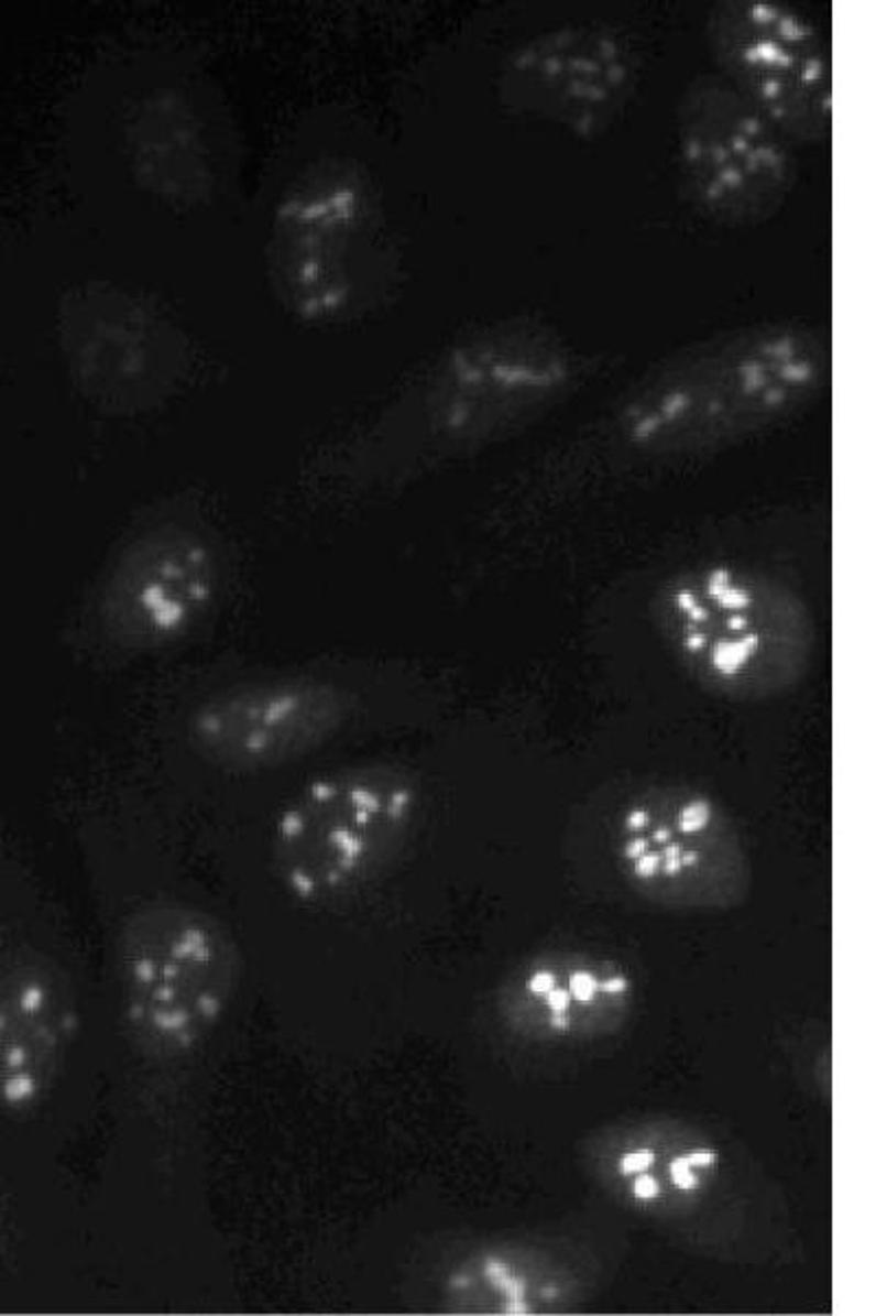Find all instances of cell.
<instances>
[{"mask_svg":"<svg viewBox=\"0 0 876 1316\" xmlns=\"http://www.w3.org/2000/svg\"><path fill=\"white\" fill-rule=\"evenodd\" d=\"M634 1196L640 1200H654L659 1196V1183L651 1174L638 1176V1181L634 1183Z\"/></svg>","mask_w":876,"mask_h":1316,"instance_id":"ac0fdd59","label":"cell"},{"mask_svg":"<svg viewBox=\"0 0 876 1316\" xmlns=\"http://www.w3.org/2000/svg\"><path fill=\"white\" fill-rule=\"evenodd\" d=\"M668 1172H670L675 1187H679L683 1192H694L699 1187V1178L692 1174V1165L686 1161V1156L672 1159Z\"/></svg>","mask_w":876,"mask_h":1316,"instance_id":"9a60e30c","label":"cell"},{"mask_svg":"<svg viewBox=\"0 0 876 1316\" xmlns=\"http://www.w3.org/2000/svg\"><path fill=\"white\" fill-rule=\"evenodd\" d=\"M649 619L679 672L725 703L782 698L815 659L809 601L789 579L749 559L699 557L670 568L651 588Z\"/></svg>","mask_w":876,"mask_h":1316,"instance_id":"277c9868","label":"cell"},{"mask_svg":"<svg viewBox=\"0 0 876 1316\" xmlns=\"http://www.w3.org/2000/svg\"><path fill=\"white\" fill-rule=\"evenodd\" d=\"M419 769L395 758H338L274 790L263 864L298 909L333 911L366 891L426 809Z\"/></svg>","mask_w":876,"mask_h":1316,"instance_id":"5b68a950","label":"cell"},{"mask_svg":"<svg viewBox=\"0 0 876 1316\" xmlns=\"http://www.w3.org/2000/svg\"><path fill=\"white\" fill-rule=\"evenodd\" d=\"M656 1163V1152L654 1150H638V1152H629L621 1159V1174L632 1176L638 1172L649 1170Z\"/></svg>","mask_w":876,"mask_h":1316,"instance_id":"e0dca14e","label":"cell"},{"mask_svg":"<svg viewBox=\"0 0 876 1316\" xmlns=\"http://www.w3.org/2000/svg\"><path fill=\"white\" fill-rule=\"evenodd\" d=\"M380 240L366 183L351 170L309 174L278 205L270 262L283 303L305 320H336L362 305Z\"/></svg>","mask_w":876,"mask_h":1316,"instance_id":"8fae6325","label":"cell"},{"mask_svg":"<svg viewBox=\"0 0 876 1316\" xmlns=\"http://www.w3.org/2000/svg\"><path fill=\"white\" fill-rule=\"evenodd\" d=\"M599 990V981L590 972H577L570 979V992L579 1003H592Z\"/></svg>","mask_w":876,"mask_h":1316,"instance_id":"2e32d148","label":"cell"},{"mask_svg":"<svg viewBox=\"0 0 876 1316\" xmlns=\"http://www.w3.org/2000/svg\"><path fill=\"white\" fill-rule=\"evenodd\" d=\"M621 858L638 882L701 873L725 847L730 816L714 792L681 777H647L618 809Z\"/></svg>","mask_w":876,"mask_h":1316,"instance_id":"4fadbf2b","label":"cell"},{"mask_svg":"<svg viewBox=\"0 0 876 1316\" xmlns=\"http://www.w3.org/2000/svg\"><path fill=\"white\" fill-rule=\"evenodd\" d=\"M601 988H603V992H607V994H612V997H618V994H625V992H627V988H629V979H625V977H612V979H607V981H605Z\"/></svg>","mask_w":876,"mask_h":1316,"instance_id":"7402d4cb","label":"cell"},{"mask_svg":"<svg viewBox=\"0 0 876 1316\" xmlns=\"http://www.w3.org/2000/svg\"><path fill=\"white\" fill-rule=\"evenodd\" d=\"M714 73L796 145L833 132V55L822 24L785 0H723L705 20Z\"/></svg>","mask_w":876,"mask_h":1316,"instance_id":"9c48e42d","label":"cell"},{"mask_svg":"<svg viewBox=\"0 0 876 1316\" xmlns=\"http://www.w3.org/2000/svg\"><path fill=\"white\" fill-rule=\"evenodd\" d=\"M796 143L714 70L675 108V163L688 205L723 229L774 220L798 183Z\"/></svg>","mask_w":876,"mask_h":1316,"instance_id":"ba28073f","label":"cell"},{"mask_svg":"<svg viewBox=\"0 0 876 1316\" xmlns=\"http://www.w3.org/2000/svg\"><path fill=\"white\" fill-rule=\"evenodd\" d=\"M555 986H557V977L552 972H537L528 981V990L535 997H546L550 990H555Z\"/></svg>","mask_w":876,"mask_h":1316,"instance_id":"d6986e66","label":"cell"},{"mask_svg":"<svg viewBox=\"0 0 876 1316\" xmlns=\"http://www.w3.org/2000/svg\"><path fill=\"white\" fill-rule=\"evenodd\" d=\"M234 579V542L213 505L169 494L110 546L70 619L68 648L103 670L178 652L213 628Z\"/></svg>","mask_w":876,"mask_h":1316,"instance_id":"3957f363","label":"cell"},{"mask_svg":"<svg viewBox=\"0 0 876 1316\" xmlns=\"http://www.w3.org/2000/svg\"><path fill=\"white\" fill-rule=\"evenodd\" d=\"M550 1023H552V1027H555V1030H561V1032H566V1030L570 1027V1021H568V1016H566V1014H552Z\"/></svg>","mask_w":876,"mask_h":1316,"instance_id":"603a6c76","label":"cell"},{"mask_svg":"<svg viewBox=\"0 0 876 1316\" xmlns=\"http://www.w3.org/2000/svg\"><path fill=\"white\" fill-rule=\"evenodd\" d=\"M692 1167H712L716 1163V1152L712 1150H694L686 1156Z\"/></svg>","mask_w":876,"mask_h":1316,"instance_id":"44dd1931","label":"cell"},{"mask_svg":"<svg viewBox=\"0 0 876 1316\" xmlns=\"http://www.w3.org/2000/svg\"><path fill=\"white\" fill-rule=\"evenodd\" d=\"M486 1277L504 1291V1295L508 1297L506 1304V1313L508 1315H528L530 1306L526 1304V1284L519 1277H513L508 1266L500 1260H486Z\"/></svg>","mask_w":876,"mask_h":1316,"instance_id":"5bb4252c","label":"cell"},{"mask_svg":"<svg viewBox=\"0 0 876 1316\" xmlns=\"http://www.w3.org/2000/svg\"><path fill=\"white\" fill-rule=\"evenodd\" d=\"M377 700V676L342 656L202 672L156 703L141 760L152 782L281 786L338 760L373 727Z\"/></svg>","mask_w":876,"mask_h":1316,"instance_id":"6da1fadb","label":"cell"},{"mask_svg":"<svg viewBox=\"0 0 876 1316\" xmlns=\"http://www.w3.org/2000/svg\"><path fill=\"white\" fill-rule=\"evenodd\" d=\"M579 376V351L552 325L508 318L478 327L438 356L397 442L437 455L506 437L570 395Z\"/></svg>","mask_w":876,"mask_h":1316,"instance_id":"52a82bcc","label":"cell"},{"mask_svg":"<svg viewBox=\"0 0 876 1316\" xmlns=\"http://www.w3.org/2000/svg\"><path fill=\"white\" fill-rule=\"evenodd\" d=\"M79 1034V1008L64 972L33 957L0 979V1103L31 1110L57 1086Z\"/></svg>","mask_w":876,"mask_h":1316,"instance_id":"7c38bea8","label":"cell"},{"mask_svg":"<svg viewBox=\"0 0 876 1316\" xmlns=\"http://www.w3.org/2000/svg\"><path fill=\"white\" fill-rule=\"evenodd\" d=\"M570 999H572V994L568 990H557V988L546 994V1001L555 1014H566L570 1008Z\"/></svg>","mask_w":876,"mask_h":1316,"instance_id":"ffe728a7","label":"cell"},{"mask_svg":"<svg viewBox=\"0 0 876 1316\" xmlns=\"http://www.w3.org/2000/svg\"><path fill=\"white\" fill-rule=\"evenodd\" d=\"M831 340L804 320H765L690 342L621 398L614 435L649 461L743 446L815 409L831 389Z\"/></svg>","mask_w":876,"mask_h":1316,"instance_id":"7a4b0ae2","label":"cell"},{"mask_svg":"<svg viewBox=\"0 0 876 1316\" xmlns=\"http://www.w3.org/2000/svg\"><path fill=\"white\" fill-rule=\"evenodd\" d=\"M645 73L632 31L601 20H566L522 40L502 62V106L563 130L577 141H599L625 115Z\"/></svg>","mask_w":876,"mask_h":1316,"instance_id":"30bf717a","label":"cell"},{"mask_svg":"<svg viewBox=\"0 0 876 1316\" xmlns=\"http://www.w3.org/2000/svg\"><path fill=\"white\" fill-rule=\"evenodd\" d=\"M119 1019L132 1053L158 1070L200 1057L241 981L230 928L202 904L154 895L134 904L114 937Z\"/></svg>","mask_w":876,"mask_h":1316,"instance_id":"8992f818","label":"cell"}]
</instances>
